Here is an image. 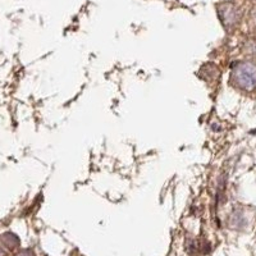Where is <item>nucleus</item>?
Returning <instances> with one entry per match:
<instances>
[{"label":"nucleus","mask_w":256,"mask_h":256,"mask_svg":"<svg viewBox=\"0 0 256 256\" xmlns=\"http://www.w3.org/2000/svg\"><path fill=\"white\" fill-rule=\"evenodd\" d=\"M0 239H1V242L10 250H13L20 246V238H18L14 233H4L3 236L0 237Z\"/></svg>","instance_id":"nucleus-3"},{"label":"nucleus","mask_w":256,"mask_h":256,"mask_svg":"<svg viewBox=\"0 0 256 256\" xmlns=\"http://www.w3.org/2000/svg\"><path fill=\"white\" fill-rule=\"evenodd\" d=\"M220 18H222L223 23L227 28L233 27L238 23L239 21V13L237 8L235 5H231V4H227V5H223L222 10H220Z\"/></svg>","instance_id":"nucleus-2"},{"label":"nucleus","mask_w":256,"mask_h":256,"mask_svg":"<svg viewBox=\"0 0 256 256\" xmlns=\"http://www.w3.org/2000/svg\"><path fill=\"white\" fill-rule=\"evenodd\" d=\"M232 80L242 90H254L256 87V64L253 62L238 63L233 68Z\"/></svg>","instance_id":"nucleus-1"},{"label":"nucleus","mask_w":256,"mask_h":256,"mask_svg":"<svg viewBox=\"0 0 256 256\" xmlns=\"http://www.w3.org/2000/svg\"><path fill=\"white\" fill-rule=\"evenodd\" d=\"M0 256H5V253H4L3 249H0Z\"/></svg>","instance_id":"nucleus-5"},{"label":"nucleus","mask_w":256,"mask_h":256,"mask_svg":"<svg viewBox=\"0 0 256 256\" xmlns=\"http://www.w3.org/2000/svg\"><path fill=\"white\" fill-rule=\"evenodd\" d=\"M17 256H35V254L31 251V250H23V251H21Z\"/></svg>","instance_id":"nucleus-4"}]
</instances>
